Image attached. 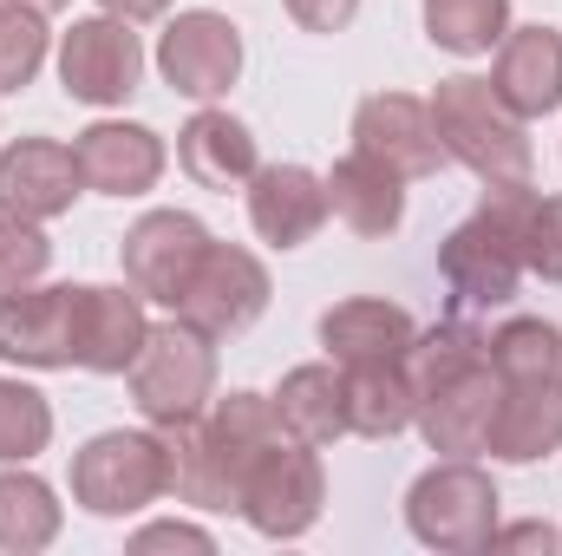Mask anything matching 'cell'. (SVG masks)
Masks as SVG:
<instances>
[{
	"instance_id": "obj_1",
	"label": "cell",
	"mask_w": 562,
	"mask_h": 556,
	"mask_svg": "<svg viewBox=\"0 0 562 556\" xmlns=\"http://www.w3.org/2000/svg\"><path fill=\"white\" fill-rule=\"evenodd\" d=\"M406 374H413V425L425 432V445L445 458H477L491 445V419H497L491 334H477L471 314L419 327Z\"/></svg>"
},
{
	"instance_id": "obj_2",
	"label": "cell",
	"mask_w": 562,
	"mask_h": 556,
	"mask_svg": "<svg viewBox=\"0 0 562 556\" xmlns=\"http://www.w3.org/2000/svg\"><path fill=\"white\" fill-rule=\"evenodd\" d=\"M431 125H438L445 157H458L477 184H530V164H537L530 132H524V119L491 92V79H471V73L438 79V92H431Z\"/></svg>"
},
{
	"instance_id": "obj_3",
	"label": "cell",
	"mask_w": 562,
	"mask_h": 556,
	"mask_svg": "<svg viewBox=\"0 0 562 556\" xmlns=\"http://www.w3.org/2000/svg\"><path fill=\"white\" fill-rule=\"evenodd\" d=\"M132 407L150 425H177V419H196L216 400V341L190 321H150L138 360H132Z\"/></svg>"
},
{
	"instance_id": "obj_4",
	"label": "cell",
	"mask_w": 562,
	"mask_h": 556,
	"mask_svg": "<svg viewBox=\"0 0 562 556\" xmlns=\"http://www.w3.org/2000/svg\"><path fill=\"white\" fill-rule=\"evenodd\" d=\"M497 485L477 458H438L431 471L413 478L406 491V531L419 537L425 551H445V556H471L491 544L497 531Z\"/></svg>"
},
{
	"instance_id": "obj_5",
	"label": "cell",
	"mask_w": 562,
	"mask_h": 556,
	"mask_svg": "<svg viewBox=\"0 0 562 556\" xmlns=\"http://www.w3.org/2000/svg\"><path fill=\"white\" fill-rule=\"evenodd\" d=\"M157 498H170V452L164 432H99L72 458V504L92 518H138Z\"/></svg>"
},
{
	"instance_id": "obj_6",
	"label": "cell",
	"mask_w": 562,
	"mask_h": 556,
	"mask_svg": "<svg viewBox=\"0 0 562 556\" xmlns=\"http://www.w3.org/2000/svg\"><path fill=\"white\" fill-rule=\"evenodd\" d=\"M321 504H327V471L314 458V445L301 438H276L269 452H256V465L243 471V498L236 511L249 518L256 537H307L321 524Z\"/></svg>"
},
{
	"instance_id": "obj_7",
	"label": "cell",
	"mask_w": 562,
	"mask_h": 556,
	"mask_svg": "<svg viewBox=\"0 0 562 556\" xmlns=\"http://www.w3.org/2000/svg\"><path fill=\"white\" fill-rule=\"evenodd\" d=\"M438 276L451 288V308L458 314H491V308H510L517 301L524 256H517V236L504 230V216L491 203H477V216H464L438 243Z\"/></svg>"
},
{
	"instance_id": "obj_8",
	"label": "cell",
	"mask_w": 562,
	"mask_h": 556,
	"mask_svg": "<svg viewBox=\"0 0 562 556\" xmlns=\"http://www.w3.org/2000/svg\"><path fill=\"white\" fill-rule=\"evenodd\" d=\"M262 308H269V269H262V256H249V249L210 236L196 276L183 281V294H177L170 314L190 321V327H203L210 341H229V334L256 327Z\"/></svg>"
},
{
	"instance_id": "obj_9",
	"label": "cell",
	"mask_w": 562,
	"mask_h": 556,
	"mask_svg": "<svg viewBox=\"0 0 562 556\" xmlns=\"http://www.w3.org/2000/svg\"><path fill=\"white\" fill-rule=\"evenodd\" d=\"M138 73H144V46L132 33V20L92 13V20L66 26V40H59V86H66V99H79V105H125L138 92Z\"/></svg>"
},
{
	"instance_id": "obj_10",
	"label": "cell",
	"mask_w": 562,
	"mask_h": 556,
	"mask_svg": "<svg viewBox=\"0 0 562 556\" xmlns=\"http://www.w3.org/2000/svg\"><path fill=\"white\" fill-rule=\"evenodd\" d=\"M157 73H164L170 92L210 105V99H223V92L243 79V33H236L223 13H210V7H190V13H177V20L164 26V40H157Z\"/></svg>"
},
{
	"instance_id": "obj_11",
	"label": "cell",
	"mask_w": 562,
	"mask_h": 556,
	"mask_svg": "<svg viewBox=\"0 0 562 556\" xmlns=\"http://www.w3.org/2000/svg\"><path fill=\"white\" fill-rule=\"evenodd\" d=\"M203 249H210V230L190 210H150V216H138L125 230V281L138 288L144 301L177 308L183 281L196 276V263H203Z\"/></svg>"
},
{
	"instance_id": "obj_12",
	"label": "cell",
	"mask_w": 562,
	"mask_h": 556,
	"mask_svg": "<svg viewBox=\"0 0 562 556\" xmlns=\"http://www.w3.org/2000/svg\"><path fill=\"white\" fill-rule=\"evenodd\" d=\"M72 334H79V288H0V360L20 367H72Z\"/></svg>"
},
{
	"instance_id": "obj_13",
	"label": "cell",
	"mask_w": 562,
	"mask_h": 556,
	"mask_svg": "<svg viewBox=\"0 0 562 556\" xmlns=\"http://www.w3.org/2000/svg\"><path fill=\"white\" fill-rule=\"evenodd\" d=\"M353 151L380 157L406 184L413 177H438L445 170V144H438V125H431V99H413V92H373V99H360V112H353Z\"/></svg>"
},
{
	"instance_id": "obj_14",
	"label": "cell",
	"mask_w": 562,
	"mask_h": 556,
	"mask_svg": "<svg viewBox=\"0 0 562 556\" xmlns=\"http://www.w3.org/2000/svg\"><path fill=\"white\" fill-rule=\"evenodd\" d=\"M86 190L72 144L59 138H13L0 151V210L26 216V223H53L72 210V197Z\"/></svg>"
},
{
	"instance_id": "obj_15",
	"label": "cell",
	"mask_w": 562,
	"mask_h": 556,
	"mask_svg": "<svg viewBox=\"0 0 562 556\" xmlns=\"http://www.w3.org/2000/svg\"><path fill=\"white\" fill-rule=\"evenodd\" d=\"M562 445V374H497V419H491V458L537 465Z\"/></svg>"
},
{
	"instance_id": "obj_16",
	"label": "cell",
	"mask_w": 562,
	"mask_h": 556,
	"mask_svg": "<svg viewBox=\"0 0 562 556\" xmlns=\"http://www.w3.org/2000/svg\"><path fill=\"white\" fill-rule=\"evenodd\" d=\"M413 341H419V321L380 294H353L321 314V347L334 367H393L413 354Z\"/></svg>"
},
{
	"instance_id": "obj_17",
	"label": "cell",
	"mask_w": 562,
	"mask_h": 556,
	"mask_svg": "<svg viewBox=\"0 0 562 556\" xmlns=\"http://www.w3.org/2000/svg\"><path fill=\"white\" fill-rule=\"evenodd\" d=\"M79 177L99 197H144L164 177V138L150 125H125V119H99L72 138Z\"/></svg>"
},
{
	"instance_id": "obj_18",
	"label": "cell",
	"mask_w": 562,
	"mask_h": 556,
	"mask_svg": "<svg viewBox=\"0 0 562 556\" xmlns=\"http://www.w3.org/2000/svg\"><path fill=\"white\" fill-rule=\"evenodd\" d=\"M327 177H314L307 164H262L249 177V223L262 243L276 249H301L314 243V230L327 223Z\"/></svg>"
},
{
	"instance_id": "obj_19",
	"label": "cell",
	"mask_w": 562,
	"mask_h": 556,
	"mask_svg": "<svg viewBox=\"0 0 562 556\" xmlns=\"http://www.w3.org/2000/svg\"><path fill=\"white\" fill-rule=\"evenodd\" d=\"M144 334H150V314H144V294L125 288H79V334H72V367L86 374H132Z\"/></svg>"
},
{
	"instance_id": "obj_20",
	"label": "cell",
	"mask_w": 562,
	"mask_h": 556,
	"mask_svg": "<svg viewBox=\"0 0 562 556\" xmlns=\"http://www.w3.org/2000/svg\"><path fill=\"white\" fill-rule=\"evenodd\" d=\"M491 92H497L517 119L557 112L562 105V33L557 26H510V33L497 40Z\"/></svg>"
},
{
	"instance_id": "obj_21",
	"label": "cell",
	"mask_w": 562,
	"mask_h": 556,
	"mask_svg": "<svg viewBox=\"0 0 562 556\" xmlns=\"http://www.w3.org/2000/svg\"><path fill=\"white\" fill-rule=\"evenodd\" d=\"M164 432V452H170V498L177 504H196V511H236L243 498V465L216 445V432L196 419H177V425H157Z\"/></svg>"
},
{
	"instance_id": "obj_22",
	"label": "cell",
	"mask_w": 562,
	"mask_h": 556,
	"mask_svg": "<svg viewBox=\"0 0 562 556\" xmlns=\"http://www.w3.org/2000/svg\"><path fill=\"white\" fill-rule=\"evenodd\" d=\"M327 210L353 230V236H393L406 223V177L386 170L367 151H347L327 170Z\"/></svg>"
},
{
	"instance_id": "obj_23",
	"label": "cell",
	"mask_w": 562,
	"mask_h": 556,
	"mask_svg": "<svg viewBox=\"0 0 562 556\" xmlns=\"http://www.w3.org/2000/svg\"><path fill=\"white\" fill-rule=\"evenodd\" d=\"M177 164H183V177L203 184V190H249V177L262 170L249 125L229 119V112H216V105H203V112L177 132Z\"/></svg>"
},
{
	"instance_id": "obj_24",
	"label": "cell",
	"mask_w": 562,
	"mask_h": 556,
	"mask_svg": "<svg viewBox=\"0 0 562 556\" xmlns=\"http://www.w3.org/2000/svg\"><path fill=\"white\" fill-rule=\"evenodd\" d=\"M269 400H276V413H281V432L301 438V445H334L347 432V374L334 360L281 374V387Z\"/></svg>"
},
{
	"instance_id": "obj_25",
	"label": "cell",
	"mask_w": 562,
	"mask_h": 556,
	"mask_svg": "<svg viewBox=\"0 0 562 556\" xmlns=\"http://www.w3.org/2000/svg\"><path fill=\"white\" fill-rule=\"evenodd\" d=\"M484 203L504 216V230L517 236V256H524V276L562 281V197H543L530 184H491Z\"/></svg>"
},
{
	"instance_id": "obj_26",
	"label": "cell",
	"mask_w": 562,
	"mask_h": 556,
	"mask_svg": "<svg viewBox=\"0 0 562 556\" xmlns=\"http://www.w3.org/2000/svg\"><path fill=\"white\" fill-rule=\"evenodd\" d=\"M59 524H66V511H59V498H53V485H46V478H33L26 465L0 471V551H7V556L53 551Z\"/></svg>"
},
{
	"instance_id": "obj_27",
	"label": "cell",
	"mask_w": 562,
	"mask_h": 556,
	"mask_svg": "<svg viewBox=\"0 0 562 556\" xmlns=\"http://www.w3.org/2000/svg\"><path fill=\"white\" fill-rule=\"evenodd\" d=\"M347 374V432L360 438H400L413 425V374L393 367H340Z\"/></svg>"
},
{
	"instance_id": "obj_28",
	"label": "cell",
	"mask_w": 562,
	"mask_h": 556,
	"mask_svg": "<svg viewBox=\"0 0 562 556\" xmlns=\"http://www.w3.org/2000/svg\"><path fill=\"white\" fill-rule=\"evenodd\" d=\"M425 33L431 46L477 59L510 33V0H425Z\"/></svg>"
},
{
	"instance_id": "obj_29",
	"label": "cell",
	"mask_w": 562,
	"mask_h": 556,
	"mask_svg": "<svg viewBox=\"0 0 562 556\" xmlns=\"http://www.w3.org/2000/svg\"><path fill=\"white\" fill-rule=\"evenodd\" d=\"M46 438H53V407H46V393H33L26 380H0V465L40 458Z\"/></svg>"
},
{
	"instance_id": "obj_30",
	"label": "cell",
	"mask_w": 562,
	"mask_h": 556,
	"mask_svg": "<svg viewBox=\"0 0 562 556\" xmlns=\"http://www.w3.org/2000/svg\"><path fill=\"white\" fill-rule=\"evenodd\" d=\"M46 13L20 7V0H0V92H20L33 86V73L46 66Z\"/></svg>"
},
{
	"instance_id": "obj_31",
	"label": "cell",
	"mask_w": 562,
	"mask_h": 556,
	"mask_svg": "<svg viewBox=\"0 0 562 556\" xmlns=\"http://www.w3.org/2000/svg\"><path fill=\"white\" fill-rule=\"evenodd\" d=\"M46 263H53V243L40 236V223L0 210V288H26V281H40L46 276Z\"/></svg>"
},
{
	"instance_id": "obj_32",
	"label": "cell",
	"mask_w": 562,
	"mask_h": 556,
	"mask_svg": "<svg viewBox=\"0 0 562 556\" xmlns=\"http://www.w3.org/2000/svg\"><path fill=\"white\" fill-rule=\"evenodd\" d=\"M132 551L150 556V551H196V556H216V537L203 524H144L132 537Z\"/></svg>"
},
{
	"instance_id": "obj_33",
	"label": "cell",
	"mask_w": 562,
	"mask_h": 556,
	"mask_svg": "<svg viewBox=\"0 0 562 556\" xmlns=\"http://www.w3.org/2000/svg\"><path fill=\"white\" fill-rule=\"evenodd\" d=\"M288 13H294V26H307V33H340V26H353L360 0H288Z\"/></svg>"
},
{
	"instance_id": "obj_34",
	"label": "cell",
	"mask_w": 562,
	"mask_h": 556,
	"mask_svg": "<svg viewBox=\"0 0 562 556\" xmlns=\"http://www.w3.org/2000/svg\"><path fill=\"white\" fill-rule=\"evenodd\" d=\"M557 544H562V537L550 531V524H497L484 551H543V556H550Z\"/></svg>"
},
{
	"instance_id": "obj_35",
	"label": "cell",
	"mask_w": 562,
	"mask_h": 556,
	"mask_svg": "<svg viewBox=\"0 0 562 556\" xmlns=\"http://www.w3.org/2000/svg\"><path fill=\"white\" fill-rule=\"evenodd\" d=\"M105 13H119V20H132V26H144V20H157V13H170V0H99Z\"/></svg>"
},
{
	"instance_id": "obj_36",
	"label": "cell",
	"mask_w": 562,
	"mask_h": 556,
	"mask_svg": "<svg viewBox=\"0 0 562 556\" xmlns=\"http://www.w3.org/2000/svg\"><path fill=\"white\" fill-rule=\"evenodd\" d=\"M20 7H33V13H66L72 0H20Z\"/></svg>"
}]
</instances>
